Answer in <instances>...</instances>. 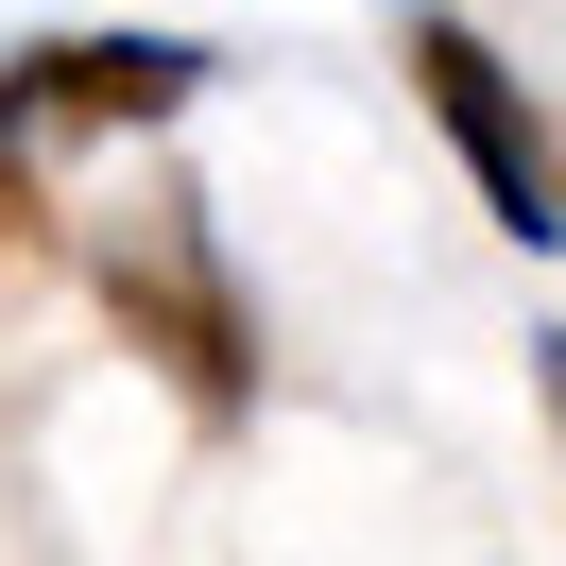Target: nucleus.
Returning a JSON list of instances; mask_svg holds the SVG:
<instances>
[{
  "label": "nucleus",
  "instance_id": "nucleus-1",
  "mask_svg": "<svg viewBox=\"0 0 566 566\" xmlns=\"http://www.w3.org/2000/svg\"><path fill=\"white\" fill-rule=\"evenodd\" d=\"M86 292H104V326L189 395V412H258V310H241V275H223V241H207L189 189L86 223Z\"/></svg>",
  "mask_w": 566,
  "mask_h": 566
},
{
  "label": "nucleus",
  "instance_id": "nucleus-2",
  "mask_svg": "<svg viewBox=\"0 0 566 566\" xmlns=\"http://www.w3.org/2000/svg\"><path fill=\"white\" fill-rule=\"evenodd\" d=\"M412 104H429V138L463 155V189L497 207V241L549 258L566 241V138H549V104L515 86V52H497L481 18H412Z\"/></svg>",
  "mask_w": 566,
  "mask_h": 566
},
{
  "label": "nucleus",
  "instance_id": "nucleus-3",
  "mask_svg": "<svg viewBox=\"0 0 566 566\" xmlns=\"http://www.w3.org/2000/svg\"><path fill=\"white\" fill-rule=\"evenodd\" d=\"M189 86H223L207 35H35L0 70V120L35 155H70V138H155V120H189Z\"/></svg>",
  "mask_w": 566,
  "mask_h": 566
},
{
  "label": "nucleus",
  "instance_id": "nucleus-4",
  "mask_svg": "<svg viewBox=\"0 0 566 566\" xmlns=\"http://www.w3.org/2000/svg\"><path fill=\"white\" fill-rule=\"evenodd\" d=\"M52 241H70V207H52V155L18 138V120H0V275H35Z\"/></svg>",
  "mask_w": 566,
  "mask_h": 566
},
{
  "label": "nucleus",
  "instance_id": "nucleus-5",
  "mask_svg": "<svg viewBox=\"0 0 566 566\" xmlns=\"http://www.w3.org/2000/svg\"><path fill=\"white\" fill-rule=\"evenodd\" d=\"M532 395H549V447H566V326L532 344Z\"/></svg>",
  "mask_w": 566,
  "mask_h": 566
}]
</instances>
